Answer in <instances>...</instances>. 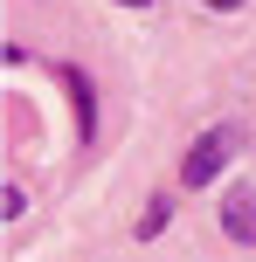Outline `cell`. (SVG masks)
Returning a JSON list of instances; mask_svg holds the SVG:
<instances>
[{
  "mask_svg": "<svg viewBox=\"0 0 256 262\" xmlns=\"http://www.w3.org/2000/svg\"><path fill=\"white\" fill-rule=\"evenodd\" d=\"M222 228H229L235 242H256V186L235 180L229 193H222Z\"/></svg>",
  "mask_w": 256,
  "mask_h": 262,
  "instance_id": "2",
  "label": "cell"
},
{
  "mask_svg": "<svg viewBox=\"0 0 256 262\" xmlns=\"http://www.w3.org/2000/svg\"><path fill=\"white\" fill-rule=\"evenodd\" d=\"M208 7H243V0H208Z\"/></svg>",
  "mask_w": 256,
  "mask_h": 262,
  "instance_id": "4",
  "label": "cell"
},
{
  "mask_svg": "<svg viewBox=\"0 0 256 262\" xmlns=\"http://www.w3.org/2000/svg\"><path fill=\"white\" fill-rule=\"evenodd\" d=\"M118 7H146V0H118Z\"/></svg>",
  "mask_w": 256,
  "mask_h": 262,
  "instance_id": "5",
  "label": "cell"
},
{
  "mask_svg": "<svg viewBox=\"0 0 256 262\" xmlns=\"http://www.w3.org/2000/svg\"><path fill=\"white\" fill-rule=\"evenodd\" d=\"M229 159H243V124H208L201 138L187 145V159H180V180H187V186H208Z\"/></svg>",
  "mask_w": 256,
  "mask_h": 262,
  "instance_id": "1",
  "label": "cell"
},
{
  "mask_svg": "<svg viewBox=\"0 0 256 262\" xmlns=\"http://www.w3.org/2000/svg\"><path fill=\"white\" fill-rule=\"evenodd\" d=\"M69 97H76V131L90 138V131H97V124H90V83H83L76 69H69Z\"/></svg>",
  "mask_w": 256,
  "mask_h": 262,
  "instance_id": "3",
  "label": "cell"
}]
</instances>
